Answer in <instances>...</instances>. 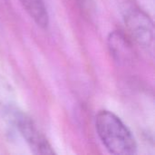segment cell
I'll return each instance as SVG.
<instances>
[{"label":"cell","mask_w":155,"mask_h":155,"mask_svg":"<svg viewBox=\"0 0 155 155\" xmlns=\"http://www.w3.org/2000/svg\"><path fill=\"white\" fill-rule=\"evenodd\" d=\"M20 2L28 15L40 27H47L48 14L44 0H20Z\"/></svg>","instance_id":"cell-4"},{"label":"cell","mask_w":155,"mask_h":155,"mask_svg":"<svg viewBox=\"0 0 155 155\" xmlns=\"http://www.w3.org/2000/svg\"><path fill=\"white\" fill-rule=\"evenodd\" d=\"M125 25L134 39L143 46H150L153 39L152 20L144 13L134 9L125 16Z\"/></svg>","instance_id":"cell-2"},{"label":"cell","mask_w":155,"mask_h":155,"mask_svg":"<svg viewBox=\"0 0 155 155\" xmlns=\"http://www.w3.org/2000/svg\"><path fill=\"white\" fill-rule=\"evenodd\" d=\"M97 134L109 153L116 155L136 153L134 136L122 120L109 111H100L95 117Z\"/></svg>","instance_id":"cell-1"},{"label":"cell","mask_w":155,"mask_h":155,"mask_svg":"<svg viewBox=\"0 0 155 155\" xmlns=\"http://www.w3.org/2000/svg\"><path fill=\"white\" fill-rule=\"evenodd\" d=\"M15 120L19 132L29 144L31 149L34 151V153L42 154L54 153V151L52 150L47 140L40 133V131L34 124L33 121L30 120V118L21 114L18 115Z\"/></svg>","instance_id":"cell-3"}]
</instances>
